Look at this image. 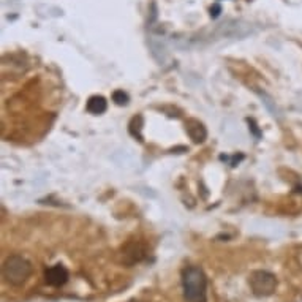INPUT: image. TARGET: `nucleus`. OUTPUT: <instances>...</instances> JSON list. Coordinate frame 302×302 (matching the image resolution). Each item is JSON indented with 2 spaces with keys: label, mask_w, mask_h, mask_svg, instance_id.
Returning <instances> with one entry per match:
<instances>
[{
  "label": "nucleus",
  "mask_w": 302,
  "mask_h": 302,
  "mask_svg": "<svg viewBox=\"0 0 302 302\" xmlns=\"http://www.w3.org/2000/svg\"><path fill=\"white\" fill-rule=\"evenodd\" d=\"M182 288L187 302H208V280L196 266H188L182 272Z\"/></svg>",
  "instance_id": "obj_1"
},
{
  "label": "nucleus",
  "mask_w": 302,
  "mask_h": 302,
  "mask_svg": "<svg viewBox=\"0 0 302 302\" xmlns=\"http://www.w3.org/2000/svg\"><path fill=\"white\" fill-rule=\"evenodd\" d=\"M212 11H214V13H212V16H214V18H217V16H218V11H220V7H218V5H215Z\"/></svg>",
  "instance_id": "obj_8"
},
{
  "label": "nucleus",
  "mask_w": 302,
  "mask_h": 302,
  "mask_svg": "<svg viewBox=\"0 0 302 302\" xmlns=\"http://www.w3.org/2000/svg\"><path fill=\"white\" fill-rule=\"evenodd\" d=\"M44 279H46V283H49L51 287H62V285H65L68 280V271L65 266L56 264L44 272Z\"/></svg>",
  "instance_id": "obj_4"
},
{
  "label": "nucleus",
  "mask_w": 302,
  "mask_h": 302,
  "mask_svg": "<svg viewBox=\"0 0 302 302\" xmlns=\"http://www.w3.org/2000/svg\"><path fill=\"white\" fill-rule=\"evenodd\" d=\"M113 100L117 105H127V103H129V95H127L123 90H116L114 95H113Z\"/></svg>",
  "instance_id": "obj_7"
},
{
  "label": "nucleus",
  "mask_w": 302,
  "mask_h": 302,
  "mask_svg": "<svg viewBox=\"0 0 302 302\" xmlns=\"http://www.w3.org/2000/svg\"><path fill=\"white\" fill-rule=\"evenodd\" d=\"M250 288L253 291V294L258 296V297H266V296H271L275 288H277V279L274 274L267 272V271H255L251 272L250 279Z\"/></svg>",
  "instance_id": "obj_3"
},
{
  "label": "nucleus",
  "mask_w": 302,
  "mask_h": 302,
  "mask_svg": "<svg viewBox=\"0 0 302 302\" xmlns=\"http://www.w3.org/2000/svg\"><path fill=\"white\" fill-rule=\"evenodd\" d=\"M108 108V103L103 97H100V95H95V97H90L89 102H87V111L90 114H95V116H98V114H103L105 111Z\"/></svg>",
  "instance_id": "obj_6"
},
{
  "label": "nucleus",
  "mask_w": 302,
  "mask_h": 302,
  "mask_svg": "<svg viewBox=\"0 0 302 302\" xmlns=\"http://www.w3.org/2000/svg\"><path fill=\"white\" fill-rule=\"evenodd\" d=\"M32 274V264L21 255H11L5 260L2 266V275L4 279L14 287L26 283V280Z\"/></svg>",
  "instance_id": "obj_2"
},
{
  "label": "nucleus",
  "mask_w": 302,
  "mask_h": 302,
  "mask_svg": "<svg viewBox=\"0 0 302 302\" xmlns=\"http://www.w3.org/2000/svg\"><path fill=\"white\" fill-rule=\"evenodd\" d=\"M187 133L195 142H203L206 139V136H208V132H206L204 125L195 119L187 120Z\"/></svg>",
  "instance_id": "obj_5"
}]
</instances>
